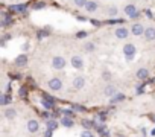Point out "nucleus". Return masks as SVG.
<instances>
[{
	"label": "nucleus",
	"instance_id": "f257e3e1",
	"mask_svg": "<svg viewBox=\"0 0 155 137\" xmlns=\"http://www.w3.org/2000/svg\"><path fill=\"white\" fill-rule=\"evenodd\" d=\"M135 53H137V49H135V46L132 43H126L123 46V55H125V58L128 61H132L135 58Z\"/></svg>",
	"mask_w": 155,
	"mask_h": 137
},
{
	"label": "nucleus",
	"instance_id": "f03ea898",
	"mask_svg": "<svg viewBox=\"0 0 155 137\" xmlns=\"http://www.w3.org/2000/svg\"><path fill=\"white\" fill-rule=\"evenodd\" d=\"M123 11H125V14H126L129 18H132V20L140 17V11L137 9V6H135L134 3H128V5H125Z\"/></svg>",
	"mask_w": 155,
	"mask_h": 137
},
{
	"label": "nucleus",
	"instance_id": "7ed1b4c3",
	"mask_svg": "<svg viewBox=\"0 0 155 137\" xmlns=\"http://www.w3.org/2000/svg\"><path fill=\"white\" fill-rule=\"evenodd\" d=\"M47 87L52 90V92H61L62 87H64V82L61 78H52L47 81Z\"/></svg>",
	"mask_w": 155,
	"mask_h": 137
},
{
	"label": "nucleus",
	"instance_id": "20e7f679",
	"mask_svg": "<svg viewBox=\"0 0 155 137\" xmlns=\"http://www.w3.org/2000/svg\"><path fill=\"white\" fill-rule=\"evenodd\" d=\"M65 65H67V61H65L64 56L56 55V56L52 58V67L55 68V70H62V68H65Z\"/></svg>",
	"mask_w": 155,
	"mask_h": 137
},
{
	"label": "nucleus",
	"instance_id": "39448f33",
	"mask_svg": "<svg viewBox=\"0 0 155 137\" xmlns=\"http://www.w3.org/2000/svg\"><path fill=\"white\" fill-rule=\"evenodd\" d=\"M129 34H131V29L126 28V26H123V25L114 29V35H116V38H119V40H126V38L129 37Z\"/></svg>",
	"mask_w": 155,
	"mask_h": 137
},
{
	"label": "nucleus",
	"instance_id": "423d86ee",
	"mask_svg": "<svg viewBox=\"0 0 155 137\" xmlns=\"http://www.w3.org/2000/svg\"><path fill=\"white\" fill-rule=\"evenodd\" d=\"M70 62H71V65H73L74 68H78V70H81V68H84V65H85V62H84L82 56H79V55H74V56H71Z\"/></svg>",
	"mask_w": 155,
	"mask_h": 137
},
{
	"label": "nucleus",
	"instance_id": "0eeeda50",
	"mask_svg": "<svg viewBox=\"0 0 155 137\" xmlns=\"http://www.w3.org/2000/svg\"><path fill=\"white\" fill-rule=\"evenodd\" d=\"M131 34L134 35V37H138V35H143L144 34V31H146V28L141 25V23H134L131 28Z\"/></svg>",
	"mask_w": 155,
	"mask_h": 137
},
{
	"label": "nucleus",
	"instance_id": "6e6552de",
	"mask_svg": "<svg viewBox=\"0 0 155 137\" xmlns=\"http://www.w3.org/2000/svg\"><path fill=\"white\" fill-rule=\"evenodd\" d=\"M41 105H43L44 108H47V110H53V108H55V99H53L52 96L44 95V96H43V101H41Z\"/></svg>",
	"mask_w": 155,
	"mask_h": 137
},
{
	"label": "nucleus",
	"instance_id": "1a4fd4ad",
	"mask_svg": "<svg viewBox=\"0 0 155 137\" xmlns=\"http://www.w3.org/2000/svg\"><path fill=\"white\" fill-rule=\"evenodd\" d=\"M85 87V76H76L73 79V89L74 90H81Z\"/></svg>",
	"mask_w": 155,
	"mask_h": 137
},
{
	"label": "nucleus",
	"instance_id": "9d476101",
	"mask_svg": "<svg viewBox=\"0 0 155 137\" xmlns=\"http://www.w3.org/2000/svg\"><path fill=\"white\" fill-rule=\"evenodd\" d=\"M143 37H144V40H146V41H155V28H153V26L146 28V31H144Z\"/></svg>",
	"mask_w": 155,
	"mask_h": 137
},
{
	"label": "nucleus",
	"instance_id": "9b49d317",
	"mask_svg": "<svg viewBox=\"0 0 155 137\" xmlns=\"http://www.w3.org/2000/svg\"><path fill=\"white\" fill-rule=\"evenodd\" d=\"M12 23H14L12 15H11V14H6V12H2V23H0V26L6 28V26H9V25H12Z\"/></svg>",
	"mask_w": 155,
	"mask_h": 137
},
{
	"label": "nucleus",
	"instance_id": "f8f14e48",
	"mask_svg": "<svg viewBox=\"0 0 155 137\" xmlns=\"http://www.w3.org/2000/svg\"><path fill=\"white\" fill-rule=\"evenodd\" d=\"M26 128H28V131L29 132H38V129H40V123H38V120H35V119H31L29 122H28V125H26Z\"/></svg>",
	"mask_w": 155,
	"mask_h": 137
},
{
	"label": "nucleus",
	"instance_id": "ddd939ff",
	"mask_svg": "<svg viewBox=\"0 0 155 137\" xmlns=\"http://www.w3.org/2000/svg\"><path fill=\"white\" fill-rule=\"evenodd\" d=\"M135 76H137V79H140V81H146V79L149 78V70H147L146 67H141V68H138V70H137Z\"/></svg>",
	"mask_w": 155,
	"mask_h": 137
},
{
	"label": "nucleus",
	"instance_id": "4468645a",
	"mask_svg": "<svg viewBox=\"0 0 155 137\" xmlns=\"http://www.w3.org/2000/svg\"><path fill=\"white\" fill-rule=\"evenodd\" d=\"M99 9V3L96 0H88V3L85 5V11L87 12H96Z\"/></svg>",
	"mask_w": 155,
	"mask_h": 137
},
{
	"label": "nucleus",
	"instance_id": "2eb2a0df",
	"mask_svg": "<svg viewBox=\"0 0 155 137\" xmlns=\"http://www.w3.org/2000/svg\"><path fill=\"white\" fill-rule=\"evenodd\" d=\"M26 8H28V5L18 3V5H11L9 6V11L11 12H26Z\"/></svg>",
	"mask_w": 155,
	"mask_h": 137
},
{
	"label": "nucleus",
	"instance_id": "dca6fc26",
	"mask_svg": "<svg viewBox=\"0 0 155 137\" xmlns=\"http://www.w3.org/2000/svg\"><path fill=\"white\" fill-rule=\"evenodd\" d=\"M26 62H28V55L26 53H20L15 58V65L17 67H23V65H26Z\"/></svg>",
	"mask_w": 155,
	"mask_h": 137
},
{
	"label": "nucleus",
	"instance_id": "f3484780",
	"mask_svg": "<svg viewBox=\"0 0 155 137\" xmlns=\"http://www.w3.org/2000/svg\"><path fill=\"white\" fill-rule=\"evenodd\" d=\"M105 96H108V98H113V96H116L117 95V89L113 85V84H108L107 87H105Z\"/></svg>",
	"mask_w": 155,
	"mask_h": 137
},
{
	"label": "nucleus",
	"instance_id": "a211bd4d",
	"mask_svg": "<svg viewBox=\"0 0 155 137\" xmlns=\"http://www.w3.org/2000/svg\"><path fill=\"white\" fill-rule=\"evenodd\" d=\"M12 102V98H11V95H8V93H2L0 95V105H9Z\"/></svg>",
	"mask_w": 155,
	"mask_h": 137
},
{
	"label": "nucleus",
	"instance_id": "6ab92c4d",
	"mask_svg": "<svg viewBox=\"0 0 155 137\" xmlns=\"http://www.w3.org/2000/svg\"><path fill=\"white\" fill-rule=\"evenodd\" d=\"M61 125L65 126V128H71V126H74V122H73L71 117H65V116H62V117H61Z\"/></svg>",
	"mask_w": 155,
	"mask_h": 137
},
{
	"label": "nucleus",
	"instance_id": "aec40b11",
	"mask_svg": "<svg viewBox=\"0 0 155 137\" xmlns=\"http://www.w3.org/2000/svg\"><path fill=\"white\" fill-rule=\"evenodd\" d=\"M5 117L6 119H9V120H12V119H15L17 117V110L15 108H8V110H5Z\"/></svg>",
	"mask_w": 155,
	"mask_h": 137
},
{
	"label": "nucleus",
	"instance_id": "412c9836",
	"mask_svg": "<svg viewBox=\"0 0 155 137\" xmlns=\"http://www.w3.org/2000/svg\"><path fill=\"white\" fill-rule=\"evenodd\" d=\"M50 32H52V28H50V26H49V28H43V29H41V31L37 34V38H38V40H41V38L47 37Z\"/></svg>",
	"mask_w": 155,
	"mask_h": 137
},
{
	"label": "nucleus",
	"instance_id": "4be33fe9",
	"mask_svg": "<svg viewBox=\"0 0 155 137\" xmlns=\"http://www.w3.org/2000/svg\"><path fill=\"white\" fill-rule=\"evenodd\" d=\"M58 120H55V119H47V128L49 129H52V131H55L56 128H58Z\"/></svg>",
	"mask_w": 155,
	"mask_h": 137
},
{
	"label": "nucleus",
	"instance_id": "5701e85b",
	"mask_svg": "<svg viewBox=\"0 0 155 137\" xmlns=\"http://www.w3.org/2000/svg\"><path fill=\"white\" fill-rule=\"evenodd\" d=\"M46 6H47L46 2H35V3L32 5V9H34V11H40V9H44Z\"/></svg>",
	"mask_w": 155,
	"mask_h": 137
},
{
	"label": "nucleus",
	"instance_id": "b1692460",
	"mask_svg": "<svg viewBox=\"0 0 155 137\" xmlns=\"http://www.w3.org/2000/svg\"><path fill=\"white\" fill-rule=\"evenodd\" d=\"M125 99V95L123 93H117L116 96H113L111 99H110V102L111 104H117V102H120V101H123Z\"/></svg>",
	"mask_w": 155,
	"mask_h": 137
},
{
	"label": "nucleus",
	"instance_id": "393cba45",
	"mask_svg": "<svg viewBox=\"0 0 155 137\" xmlns=\"http://www.w3.org/2000/svg\"><path fill=\"white\" fill-rule=\"evenodd\" d=\"M59 114H64L65 117H71V119L76 116V113H74L73 110H64V108H61V110H59Z\"/></svg>",
	"mask_w": 155,
	"mask_h": 137
},
{
	"label": "nucleus",
	"instance_id": "a878e982",
	"mask_svg": "<svg viewBox=\"0 0 155 137\" xmlns=\"http://www.w3.org/2000/svg\"><path fill=\"white\" fill-rule=\"evenodd\" d=\"M107 12H108V15H110V17H116V15L119 14V9H117V6H116V5H111V6L108 8V11H107Z\"/></svg>",
	"mask_w": 155,
	"mask_h": 137
},
{
	"label": "nucleus",
	"instance_id": "bb28decb",
	"mask_svg": "<svg viewBox=\"0 0 155 137\" xmlns=\"http://www.w3.org/2000/svg\"><path fill=\"white\" fill-rule=\"evenodd\" d=\"M82 125H84L85 129H90V128H94V126H96V123H94L93 120H90V119H84V120H82Z\"/></svg>",
	"mask_w": 155,
	"mask_h": 137
},
{
	"label": "nucleus",
	"instance_id": "cd10ccee",
	"mask_svg": "<svg viewBox=\"0 0 155 137\" xmlns=\"http://www.w3.org/2000/svg\"><path fill=\"white\" fill-rule=\"evenodd\" d=\"M87 3H88V0H73V5L76 8H85Z\"/></svg>",
	"mask_w": 155,
	"mask_h": 137
},
{
	"label": "nucleus",
	"instance_id": "c85d7f7f",
	"mask_svg": "<svg viewBox=\"0 0 155 137\" xmlns=\"http://www.w3.org/2000/svg\"><path fill=\"white\" fill-rule=\"evenodd\" d=\"M84 49H85V52H94V50H96V46H94V43L87 41V43L84 44Z\"/></svg>",
	"mask_w": 155,
	"mask_h": 137
},
{
	"label": "nucleus",
	"instance_id": "c756f323",
	"mask_svg": "<svg viewBox=\"0 0 155 137\" xmlns=\"http://www.w3.org/2000/svg\"><path fill=\"white\" fill-rule=\"evenodd\" d=\"M102 79L107 81V82H110V81H111V72H110V70H104V72H102Z\"/></svg>",
	"mask_w": 155,
	"mask_h": 137
},
{
	"label": "nucleus",
	"instance_id": "7c9ffc66",
	"mask_svg": "<svg viewBox=\"0 0 155 137\" xmlns=\"http://www.w3.org/2000/svg\"><path fill=\"white\" fill-rule=\"evenodd\" d=\"M71 110H73V111H85V107L78 105V104H73V105H71Z\"/></svg>",
	"mask_w": 155,
	"mask_h": 137
},
{
	"label": "nucleus",
	"instance_id": "2f4dec72",
	"mask_svg": "<svg viewBox=\"0 0 155 137\" xmlns=\"http://www.w3.org/2000/svg\"><path fill=\"white\" fill-rule=\"evenodd\" d=\"M87 32L85 31H79V32H76V38H87Z\"/></svg>",
	"mask_w": 155,
	"mask_h": 137
},
{
	"label": "nucleus",
	"instance_id": "473e14b6",
	"mask_svg": "<svg viewBox=\"0 0 155 137\" xmlns=\"http://www.w3.org/2000/svg\"><path fill=\"white\" fill-rule=\"evenodd\" d=\"M18 95H20L21 98H23V96H26V95H28V89H26V87H21V89H20V92H18Z\"/></svg>",
	"mask_w": 155,
	"mask_h": 137
},
{
	"label": "nucleus",
	"instance_id": "72a5a7b5",
	"mask_svg": "<svg viewBox=\"0 0 155 137\" xmlns=\"http://www.w3.org/2000/svg\"><path fill=\"white\" fill-rule=\"evenodd\" d=\"M90 135H93V134H91V132H90L88 129H87V131H82V132H81V137H90Z\"/></svg>",
	"mask_w": 155,
	"mask_h": 137
},
{
	"label": "nucleus",
	"instance_id": "f704fd0d",
	"mask_svg": "<svg viewBox=\"0 0 155 137\" xmlns=\"http://www.w3.org/2000/svg\"><path fill=\"white\" fill-rule=\"evenodd\" d=\"M97 117H99L101 120H105V119H107V113H105V111H102V113H99V116H97Z\"/></svg>",
	"mask_w": 155,
	"mask_h": 137
},
{
	"label": "nucleus",
	"instance_id": "c9c22d12",
	"mask_svg": "<svg viewBox=\"0 0 155 137\" xmlns=\"http://www.w3.org/2000/svg\"><path fill=\"white\" fill-rule=\"evenodd\" d=\"M9 38H11V35H9V34H6V35H3V38H2V41H3V44H5V43H6V41H8Z\"/></svg>",
	"mask_w": 155,
	"mask_h": 137
},
{
	"label": "nucleus",
	"instance_id": "e433bc0d",
	"mask_svg": "<svg viewBox=\"0 0 155 137\" xmlns=\"http://www.w3.org/2000/svg\"><path fill=\"white\" fill-rule=\"evenodd\" d=\"M44 137H52V129H46V134H44Z\"/></svg>",
	"mask_w": 155,
	"mask_h": 137
},
{
	"label": "nucleus",
	"instance_id": "4c0bfd02",
	"mask_svg": "<svg viewBox=\"0 0 155 137\" xmlns=\"http://www.w3.org/2000/svg\"><path fill=\"white\" fill-rule=\"evenodd\" d=\"M91 23H93V26H101V25H102L99 20H91Z\"/></svg>",
	"mask_w": 155,
	"mask_h": 137
},
{
	"label": "nucleus",
	"instance_id": "58836bf2",
	"mask_svg": "<svg viewBox=\"0 0 155 137\" xmlns=\"http://www.w3.org/2000/svg\"><path fill=\"white\" fill-rule=\"evenodd\" d=\"M143 92H144V87H143V85H140V87H138V90H137V95H141Z\"/></svg>",
	"mask_w": 155,
	"mask_h": 137
},
{
	"label": "nucleus",
	"instance_id": "ea45409f",
	"mask_svg": "<svg viewBox=\"0 0 155 137\" xmlns=\"http://www.w3.org/2000/svg\"><path fill=\"white\" fill-rule=\"evenodd\" d=\"M78 20H81V22H87V18H85V17H82V15H78Z\"/></svg>",
	"mask_w": 155,
	"mask_h": 137
},
{
	"label": "nucleus",
	"instance_id": "a19ab883",
	"mask_svg": "<svg viewBox=\"0 0 155 137\" xmlns=\"http://www.w3.org/2000/svg\"><path fill=\"white\" fill-rule=\"evenodd\" d=\"M146 15H147V18H152V12H150V11H149V9H147V11H146Z\"/></svg>",
	"mask_w": 155,
	"mask_h": 137
},
{
	"label": "nucleus",
	"instance_id": "79ce46f5",
	"mask_svg": "<svg viewBox=\"0 0 155 137\" xmlns=\"http://www.w3.org/2000/svg\"><path fill=\"white\" fill-rule=\"evenodd\" d=\"M149 119H150V120H153V122H155V114H149Z\"/></svg>",
	"mask_w": 155,
	"mask_h": 137
},
{
	"label": "nucleus",
	"instance_id": "37998d69",
	"mask_svg": "<svg viewBox=\"0 0 155 137\" xmlns=\"http://www.w3.org/2000/svg\"><path fill=\"white\" fill-rule=\"evenodd\" d=\"M150 134H152V135H155V128H153V129L150 131Z\"/></svg>",
	"mask_w": 155,
	"mask_h": 137
},
{
	"label": "nucleus",
	"instance_id": "c03bdc74",
	"mask_svg": "<svg viewBox=\"0 0 155 137\" xmlns=\"http://www.w3.org/2000/svg\"><path fill=\"white\" fill-rule=\"evenodd\" d=\"M90 137H94V135H90Z\"/></svg>",
	"mask_w": 155,
	"mask_h": 137
}]
</instances>
